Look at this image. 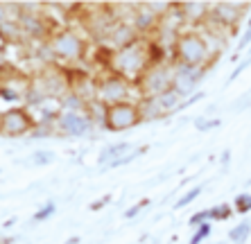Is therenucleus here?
Here are the masks:
<instances>
[{"instance_id":"obj_1","label":"nucleus","mask_w":251,"mask_h":244,"mask_svg":"<svg viewBox=\"0 0 251 244\" xmlns=\"http://www.w3.org/2000/svg\"><path fill=\"white\" fill-rule=\"evenodd\" d=\"M102 57H104V70L116 73L118 77H123V79H127L129 84L136 86L150 66L156 64V61L170 59V54L158 43H154L152 39L143 36L131 46L118 48V50L109 48Z\"/></svg>"},{"instance_id":"obj_2","label":"nucleus","mask_w":251,"mask_h":244,"mask_svg":"<svg viewBox=\"0 0 251 244\" xmlns=\"http://www.w3.org/2000/svg\"><path fill=\"white\" fill-rule=\"evenodd\" d=\"M170 61L175 66H186V68H201L208 70L210 61L217 59L213 54L208 41L201 32L197 29H183L181 34L175 39V43L170 46Z\"/></svg>"},{"instance_id":"obj_3","label":"nucleus","mask_w":251,"mask_h":244,"mask_svg":"<svg viewBox=\"0 0 251 244\" xmlns=\"http://www.w3.org/2000/svg\"><path fill=\"white\" fill-rule=\"evenodd\" d=\"M46 46L52 57L66 64H82L88 54V41L73 27H59L46 41Z\"/></svg>"},{"instance_id":"obj_4","label":"nucleus","mask_w":251,"mask_h":244,"mask_svg":"<svg viewBox=\"0 0 251 244\" xmlns=\"http://www.w3.org/2000/svg\"><path fill=\"white\" fill-rule=\"evenodd\" d=\"M131 91H136L134 84H129L127 79L118 77L116 73L102 70V75L93 81V102H98L100 106L127 102V99H131Z\"/></svg>"},{"instance_id":"obj_5","label":"nucleus","mask_w":251,"mask_h":244,"mask_svg":"<svg viewBox=\"0 0 251 244\" xmlns=\"http://www.w3.org/2000/svg\"><path fill=\"white\" fill-rule=\"evenodd\" d=\"M172 84H175V64L170 59H165V61H156V64L150 66L134 88L140 95V99H145V98H156V95L170 91Z\"/></svg>"},{"instance_id":"obj_6","label":"nucleus","mask_w":251,"mask_h":244,"mask_svg":"<svg viewBox=\"0 0 251 244\" xmlns=\"http://www.w3.org/2000/svg\"><path fill=\"white\" fill-rule=\"evenodd\" d=\"M34 79L32 75L18 70L16 66H0V98L7 102H29L32 99Z\"/></svg>"},{"instance_id":"obj_7","label":"nucleus","mask_w":251,"mask_h":244,"mask_svg":"<svg viewBox=\"0 0 251 244\" xmlns=\"http://www.w3.org/2000/svg\"><path fill=\"white\" fill-rule=\"evenodd\" d=\"M140 122H143V116H140L138 99H127V102L104 106V113H102V127L111 134L129 131V129L138 127Z\"/></svg>"},{"instance_id":"obj_8","label":"nucleus","mask_w":251,"mask_h":244,"mask_svg":"<svg viewBox=\"0 0 251 244\" xmlns=\"http://www.w3.org/2000/svg\"><path fill=\"white\" fill-rule=\"evenodd\" d=\"M183 102H186V98H183L179 91H175V88H170V91L156 95V98L138 99L143 122H152V120H158V118L170 116V113L183 109V106H186Z\"/></svg>"},{"instance_id":"obj_9","label":"nucleus","mask_w":251,"mask_h":244,"mask_svg":"<svg viewBox=\"0 0 251 244\" xmlns=\"http://www.w3.org/2000/svg\"><path fill=\"white\" fill-rule=\"evenodd\" d=\"M39 127V120L32 116L29 106H12L5 111V122H2V136L7 138H21V136L32 134Z\"/></svg>"},{"instance_id":"obj_10","label":"nucleus","mask_w":251,"mask_h":244,"mask_svg":"<svg viewBox=\"0 0 251 244\" xmlns=\"http://www.w3.org/2000/svg\"><path fill=\"white\" fill-rule=\"evenodd\" d=\"M54 127L61 136H84L91 129V118L77 109H66L61 118L54 122Z\"/></svg>"},{"instance_id":"obj_11","label":"nucleus","mask_w":251,"mask_h":244,"mask_svg":"<svg viewBox=\"0 0 251 244\" xmlns=\"http://www.w3.org/2000/svg\"><path fill=\"white\" fill-rule=\"evenodd\" d=\"M245 9H247L245 2H215V5H210L208 21H213V23L220 25V27L233 29Z\"/></svg>"},{"instance_id":"obj_12","label":"nucleus","mask_w":251,"mask_h":244,"mask_svg":"<svg viewBox=\"0 0 251 244\" xmlns=\"http://www.w3.org/2000/svg\"><path fill=\"white\" fill-rule=\"evenodd\" d=\"M204 73H206V70H201V68L175 66V84H172V88H175V91H179L183 98H188V95L197 88V84H199V79H201V75H204Z\"/></svg>"},{"instance_id":"obj_13","label":"nucleus","mask_w":251,"mask_h":244,"mask_svg":"<svg viewBox=\"0 0 251 244\" xmlns=\"http://www.w3.org/2000/svg\"><path fill=\"white\" fill-rule=\"evenodd\" d=\"M27 39L25 27L21 23V18H12V16H2L0 18V41L7 46H21Z\"/></svg>"},{"instance_id":"obj_14","label":"nucleus","mask_w":251,"mask_h":244,"mask_svg":"<svg viewBox=\"0 0 251 244\" xmlns=\"http://www.w3.org/2000/svg\"><path fill=\"white\" fill-rule=\"evenodd\" d=\"M179 9L188 25H204L210 16V2H179Z\"/></svg>"},{"instance_id":"obj_15","label":"nucleus","mask_w":251,"mask_h":244,"mask_svg":"<svg viewBox=\"0 0 251 244\" xmlns=\"http://www.w3.org/2000/svg\"><path fill=\"white\" fill-rule=\"evenodd\" d=\"M129 147H131L129 143H118V145L109 147V149H104L102 154H100V163H109V165H111L113 161H118V158H123V156H125L123 151H127Z\"/></svg>"},{"instance_id":"obj_16","label":"nucleus","mask_w":251,"mask_h":244,"mask_svg":"<svg viewBox=\"0 0 251 244\" xmlns=\"http://www.w3.org/2000/svg\"><path fill=\"white\" fill-rule=\"evenodd\" d=\"M249 235H251V221H242V224H238L233 231L228 233V242H233V244H245Z\"/></svg>"},{"instance_id":"obj_17","label":"nucleus","mask_w":251,"mask_h":244,"mask_svg":"<svg viewBox=\"0 0 251 244\" xmlns=\"http://www.w3.org/2000/svg\"><path fill=\"white\" fill-rule=\"evenodd\" d=\"M201 190H204V188H201V186H197V188H190V190H188L186 195H183V197L175 203V208L179 210V208H186V206H190V203H193L195 199H197L199 195H201Z\"/></svg>"},{"instance_id":"obj_18","label":"nucleus","mask_w":251,"mask_h":244,"mask_svg":"<svg viewBox=\"0 0 251 244\" xmlns=\"http://www.w3.org/2000/svg\"><path fill=\"white\" fill-rule=\"evenodd\" d=\"M233 210L245 215V213H251V195H238L233 201Z\"/></svg>"},{"instance_id":"obj_19","label":"nucleus","mask_w":251,"mask_h":244,"mask_svg":"<svg viewBox=\"0 0 251 244\" xmlns=\"http://www.w3.org/2000/svg\"><path fill=\"white\" fill-rule=\"evenodd\" d=\"M210 235V221H206V224H199L197 231H195V235L190 238V242L188 244H201L206 238Z\"/></svg>"},{"instance_id":"obj_20","label":"nucleus","mask_w":251,"mask_h":244,"mask_svg":"<svg viewBox=\"0 0 251 244\" xmlns=\"http://www.w3.org/2000/svg\"><path fill=\"white\" fill-rule=\"evenodd\" d=\"M231 213H233V208L226 206V203H222V206H215V208L208 210V220H226Z\"/></svg>"},{"instance_id":"obj_21","label":"nucleus","mask_w":251,"mask_h":244,"mask_svg":"<svg viewBox=\"0 0 251 244\" xmlns=\"http://www.w3.org/2000/svg\"><path fill=\"white\" fill-rule=\"evenodd\" d=\"M54 213V203H48V206H43L39 213L34 215V221H43V220H48V217Z\"/></svg>"},{"instance_id":"obj_22","label":"nucleus","mask_w":251,"mask_h":244,"mask_svg":"<svg viewBox=\"0 0 251 244\" xmlns=\"http://www.w3.org/2000/svg\"><path fill=\"white\" fill-rule=\"evenodd\" d=\"M206 221H210L208 220V210H201L199 215L190 217V226H199V224H206Z\"/></svg>"},{"instance_id":"obj_23","label":"nucleus","mask_w":251,"mask_h":244,"mask_svg":"<svg viewBox=\"0 0 251 244\" xmlns=\"http://www.w3.org/2000/svg\"><path fill=\"white\" fill-rule=\"evenodd\" d=\"M147 203H150V201H147V199H143V201H138V203H136L134 208H129L127 213H125V215H127L129 220H131V217H136V215H138V210H143V208H145Z\"/></svg>"},{"instance_id":"obj_24","label":"nucleus","mask_w":251,"mask_h":244,"mask_svg":"<svg viewBox=\"0 0 251 244\" xmlns=\"http://www.w3.org/2000/svg\"><path fill=\"white\" fill-rule=\"evenodd\" d=\"M247 106H251V91H249V93H245L242 98L238 99V106H235V111H245Z\"/></svg>"},{"instance_id":"obj_25","label":"nucleus","mask_w":251,"mask_h":244,"mask_svg":"<svg viewBox=\"0 0 251 244\" xmlns=\"http://www.w3.org/2000/svg\"><path fill=\"white\" fill-rule=\"evenodd\" d=\"M34 158H36V163H50L54 158V154H50V151H36Z\"/></svg>"},{"instance_id":"obj_26","label":"nucleus","mask_w":251,"mask_h":244,"mask_svg":"<svg viewBox=\"0 0 251 244\" xmlns=\"http://www.w3.org/2000/svg\"><path fill=\"white\" fill-rule=\"evenodd\" d=\"M206 124H199V131H206V129H210V127H220V120H204Z\"/></svg>"},{"instance_id":"obj_27","label":"nucleus","mask_w":251,"mask_h":244,"mask_svg":"<svg viewBox=\"0 0 251 244\" xmlns=\"http://www.w3.org/2000/svg\"><path fill=\"white\" fill-rule=\"evenodd\" d=\"M2 122H5V111H0V136H2Z\"/></svg>"},{"instance_id":"obj_28","label":"nucleus","mask_w":251,"mask_h":244,"mask_svg":"<svg viewBox=\"0 0 251 244\" xmlns=\"http://www.w3.org/2000/svg\"><path fill=\"white\" fill-rule=\"evenodd\" d=\"M249 29H251V18H249Z\"/></svg>"}]
</instances>
